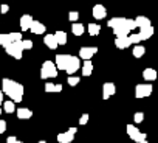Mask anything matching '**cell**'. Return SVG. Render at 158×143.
<instances>
[{
  "mask_svg": "<svg viewBox=\"0 0 158 143\" xmlns=\"http://www.w3.org/2000/svg\"><path fill=\"white\" fill-rule=\"evenodd\" d=\"M23 86L17 81H13L10 78H3L2 80V93L3 95H8L10 97V101H13L14 104L16 103H20L23 100Z\"/></svg>",
  "mask_w": 158,
  "mask_h": 143,
  "instance_id": "cell-1",
  "label": "cell"
},
{
  "mask_svg": "<svg viewBox=\"0 0 158 143\" xmlns=\"http://www.w3.org/2000/svg\"><path fill=\"white\" fill-rule=\"evenodd\" d=\"M54 65L59 70H65L71 76L77 68H81V61H79L77 56H71V54H56Z\"/></svg>",
  "mask_w": 158,
  "mask_h": 143,
  "instance_id": "cell-2",
  "label": "cell"
},
{
  "mask_svg": "<svg viewBox=\"0 0 158 143\" xmlns=\"http://www.w3.org/2000/svg\"><path fill=\"white\" fill-rule=\"evenodd\" d=\"M57 76V68L54 65L53 61H45L42 62V67H40V78L42 80H51V78H56Z\"/></svg>",
  "mask_w": 158,
  "mask_h": 143,
  "instance_id": "cell-3",
  "label": "cell"
},
{
  "mask_svg": "<svg viewBox=\"0 0 158 143\" xmlns=\"http://www.w3.org/2000/svg\"><path fill=\"white\" fill-rule=\"evenodd\" d=\"M127 134H129V137L133 140V141H136V143H139V141H143V140H147V135H146V132H141L136 126H133V124H127Z\"/></svg>",
  "mask_w": 158,
  "mask_h": 143,
  "instance_id": "cell-4",
  "label": "cell"
},
{
  "mask_svg": "<svg viewBox=\"0 0 158 143\" xmlns=\"http://www.w3.org/2000/svg\"><path fill=\"white\" fill-rule=\"evenodd\" d=\"M5 51H6L10 56H13L14 59H22V53H23V50H22L20 42H11L10 45L5 47Z\"/></svg>",
  "mask_w": 158,
  "mask_h": 143,
  "instance_id": "cell-5",
  "label": "cell"
},
{
  "mask_svg": "<svg viewBox=\"0 0 158 143\" xmlns=\"http://www.w3.org/2000/svg\"><path fill=\"white\" fill-rule=\"evenodd\" d=\"M152 90H153V87H152V84H136V87H135V97L138 98V100H141V98H146V97H149L150 93H152Z\"/></svg>",
  "mask_w": 158,
  "mask_h": 143,
  "instance_id": "cell-6",
  "label": "cell"
},
{
  "mask_svg": "<svg viewBox=\"0 0 158 143\" xmlns=\"http://www.w3.org/2000/svg\"><path fill=\"white\" fill-rule=\"evenodd\" d=\"M96 53H98L96 47H81L79 48V58L84 59V61H90Z\"/></svg>",
  "mask_w": 158,
  "mask_h": 143,
  "instance_id": "cell-7",
  "label": "cell"
},
{
  "mask_svg": "<svg viewBox=\"0 0 158 143\" xmlns=\"http://www.w3.org/2000/svg\"><path fill=\"white\" fill-rule=\"evenodd\" d=\"M116 86L113 83H104L102 84V100H109L112 95H115Z\"/></svg>",
  "mask_w": 158,
  "mask_h": 143,
  "instance_id": "cell-8",
  "label": "cell"
},
{
  "mask_svg": "<svg viewBox=\"0 0 158 143\" xmlns=\"http://www.w3.org/2000/svg\"><path fill=\"white\" fill-rule=\"evenodd\" d=\"M107 25L112 30H118V28H121V27L126 25V17H113V19H110L107 22Z\"/></svg>",
  "mask_w": 158,
  "mask_h": 143,
  "instance_id": "cell-9",
  "label": "cell"
},
{
  "mask_svg": "<svg viewBox=\"0 0 158 143\" xmlns=\"http://www.w3.org/2000/svg\"><path fill=\"white\" fill-rule=\"evenodd\" d=\"M92 14H93V17H95L96 20H101V19H104V17H106L107 11H106V8H104L102 5H95V6H93Z\"/></svg>",
  "mask_w": 158,
  "mask_h": 143,
  "instance_id": "cell-10",
  "label": "cell"
},
{
  "mask_svg": "<svg viewBox=\"0 0 158 143\" xmlns=\"http://www.w3.org/2000/svg\"><path fill=\"white\" fill-rule=\"evenodd\" d=\"M138 36H139V41H146V39H150L152 36H153V27L150 25V27H146V28H141L138 33H136Z\"/></svg>",
  "mask_w": 158,
  "mask_h": 143,
  "instance_id": "cell-11",
  "label": "cell"
},
{
  "mask_svg": "<svg viewBox=\"0 0 158 143\" xmlns=\"http://www.w3.org/2000/svg\"><path fill=\"white\" fill-rule=\"evenodd\" d=\"M33 17L30 16V14H23L22 17H20V28H22V31H28L30 30V27H31V24H33Z\"/></svg>",
  "mask_w": 158,
  "mask_h": 143,
  "instance_id": "cell-12",
  "label": "cell"
},
{
  "mask_svg": "<svg viewBox=\"0 0 158 143\" xmlns=\"http://www.w3.org/2000/svg\"><path fill=\"white\" fill-rule=\"evenodd\" d=\"M30 30H31V33H34V34H44V33H45V25H44L42 22H39V20H33Z\"/></svg>",
  "mask_w": 158,
  "mask_h": 143,
  "instance_id": "cell-13",
  "label": "cell"
},
{
  "mask_svg": "<svg viewBox=\"0 0 158 143\" xmlns=\"http://www.w3.org/2000/svg\"><path fill=\"white\" fill-rule=\"evenodd\" d=\"M16 114H17V118H20V120H30L33 117V112L30 109H27V107L16 109Z\"/></svg>",
  "mask_w": 158,
  "mask_h": 143,
  "instance_id": "cell-14",
  "label": "cell"
},
{
  "mask_svg": "<svg viewBox=\"0 0 158 143\" xmlns=\"http://www.w3.org/2000/svg\"><path fill=\"white\" fill-rule=\"evenodd\" d=\"M56 138H57V141H59V143H71V141L74 140V135H73L71 132H68V131H67V132L57 134V137H56Z\"/></svg>",
  "mask_w": 158,
  "mask_h": 143,
  "instance_id": "cell-15",
  "label": "cell"
},
{
  "mask_svg": "<svg viewBox=\"0 0 158 143\" xmlns=\"http://www.w3.org/2000/svg\"><path fill=\"white\" fill-rule=\"evenodd\" d=\"M135 25H136V28H146V27H150V19H147L146 16H138L136 19H135Z\"/></svg>",
  "mask_w": 158,
  "mask_h": 143,
  "instance_id": "cell-16",
  "label": "cell"
},
{
  "mask_svg": "<svg viewBox=\"0 0 158 143\" xmlns=\"http://www.w3.org/2000/svg\"><path fill=\"white\" fill-rule=\"evenodd\" d=\"M53 36H54V41H56L57 47L67 44V33H65V31H56Z\"/></svg>",
  "mask_w": 158,
  "mask_h": 143,
  "instance_id": "cell-17",
  "label": "cell"
},
{
  "mask_svg": "<svg viewBox=\"0 0 158 143\" xmlns=\"http://www.w3.org/2000/svg\"><path fill=\"white\" fill-rule=\"evenodd\" d=\"M44 44H45L50 50H56V48H57V44H56L53 34H45V36H44Z\"/></svg>",
  "mask_w": 158,
  "mask_h": 143,
  "instance_id": "cell-18",
  "label": "cell"
},
{
  "mask_svg": "<svg viewBox=\"0 0 158 143\" xmlns=\"http://www.w3.org/2000/svg\"><path fill=\"white\" fill-rule=\"evenodd\" d=\"M115 45H116V48L126 50V48L130 47V41H129V37H116L115 39Z\"/></svg>",
  "mask_w": 158,
  "mask_h": 143,
  "instance_id": "cell-19",
  "label": "cell"
},
{
  "mask_svg": "<svg viewBox=\"0 0 158 143\" xmlns=\"http://www.w3.org/2000/svg\"><path fill=\"white\" fill-rule=\"evenodd\" d=\"M143 78H144V81H155L156 80V70L155 68H146L143 72Z\"/></svg>",
  "mask_w": 158,
  "mask_h": 143,
  "instance_id": "cell-20",
  "label": "cell"
},
{
  "mask_svg": "<svg viewBox=\"0 0 158 143\" xmlns=\"http://www.w3.org/2000/svg\"><path fill=\"white\" fill-rule=\"evenodd\" d=\"M81 70H82L84 76H90L93 73V62L92 61H84V65L81 67Z\"/></svg>",
  "mask_w": 158,
  "mask_h": 143,
  "instance_id": "cell-21",
  "label": "cell"
},
{
  "mask_svg": "<svg viewBox=\"0 0 158 143\" xmlns=\"http://www.w3.org/2000/svg\"><path fill=\"white\" fill-rule=\"evenodd\" d=\"M87 31H89L90 36H98L99 31H101V25H99V24H89Z\"/></svg>",
  "mask_w": 158,
  "mask_h": 143,
  "instance_id": "cell-22",
  "label": "cell"
},
{
  "mask_svg": "<svg viewBox=\"0 0 158 143\" xmlns=\"http://www.w3.org/2000/svg\"><path fill=\"white\" fill-rule=\"evenodd\" d=\"M71 31H73V34L74 36H81V34H84V25L82 24H77V22H74L73 25H71Z\"/></svg>",
  "mask_w": 158,
  "mask_h": 143,
  "instance_id": "cell-23",
  "label": "cell"
},
{
  "mask_svg": "<svg viewBox=\"0 0 158 143\" xmlns=\"http://www.w3.org/2000/svg\"><path fill=\"white\" fill-rule=\"evenodd\" d=\"M2 106H3V109L2 110H5L6 114H13V112H16V106H14V103L13 101H5V103H2Z\"/></svg>",
  "mask_w": 158,
  "mask_h": 143,
  "instance_id": "cell-24",
  "label": "cell"
},
{
  "mask_svg": "<svg viewBox=\"0 0 158 143\" xmlns=\"http://www.w3.org/2000/svg\"><path fill=\"white\" fill-rule=\"evenodd\" d=\"M144 53H146V48H144L143 45H135L133 50H132V54H133L135 58H143Z\"/></svg>",
  "mask_w": 158,
  "mask_h": 143,
  "instance_id": "cell-25",
  "label": "cell"
},
{
  "mask_svg": "<svg viewBox=\"0 0 158 143\" xmlns=\"http://www.w3.org/2000/svg\"><path fill=\"white\" fill-rule=\"evenodd\" d=\"M11 41H10V34H0V45L2 47H6L10 45Z\"/></svg>",
  "mask_w": 158,
  "mask_h": 143,
  "instance_id": "cell-26",
  "label": "cell"
},
{
  "mask_svg": "<svg viewBox=\"0 0 158 143\" xmlns=\"http://www.w3.org/2000/svg\"><path fill=\"white\" fill-rule=\"evenodd\" d=\"M10 41H11V42H20V41H22V33H19V31L10 33Z\"/></svg>",
  "mask_w": 158,
  "mask_h": 143,
  "instance_id": "cell-27",
  "label": "cell"
},
{
  "mask_svg": "<svg viewBox=\"0 0 158 143\" xmlns=\"http://www.w3.org/2000/svg\"><path fill=\"white\" fill-rule=\"evenodd\" d=\"M20 45H22V50H31V48H33V42H31L30 39L20 41Z\"/></svg>",
  "mask_w": 158,
  "mask_h": 143,
  "instance_id": "cell-28",
  "label": "cell"
},
{
  "mask_svg": "<svg viewBox=\"0 0 158 143\" xmlns=\"http://www.w3.org/2000/svg\"><path fill=\"white\" fill-rule=\"evenodd\" d=\"M127 37H129L130 44H139V42H141V41H139V36H138L136 33H130Z\"/></svg>",
  "mask_w": 158,
  "mask_h": 143,
  "instance_id": "cell-29",
  "label": "cell"
},
{
  "mask_svg": "<svg viewBox=\"0 0 158 143\" xmlns=\"http://www.w3.org/2000/svg\"><path fill=\"white\" fill-rule=\"evenodd\" d=\"M45 92H48V93L56 92V84H53V83H47V84H45Z\"/></svg>",
  "mask_w": 158,
  "mask_h": 143,
  "instance_id": "cell-30",
  "label": "cell"
},
{
  "mask_svg": "<svg viewBox=\"0 0 158 143\" xmlns=\"http://www.w3.org/2000/svg\"><path fill=\"white\" fill-rule=\"evenodd\" d=\"M67 81H68V84H70V86H77L81 80H79L77 76H68V80H67Z\"/></svg>",
  "mask_w": 158,
  "mask_h": 143,
  "instance_id": "cell-31",
  "label": "cell"
},
{
  "mask_svg": "<svg viewBox=\"0 0 158 143\" xmlns=\"http://www.w3.org/2000/svg\"><path fill=\"white\" fill-rule=\"evenodd\" d=\"M68 19H70L71 22H76V20L79 19V13H77V11H70V13H68Z\"/></svg>",
  "mask_w": 158,
  "mask_h": 143,
  "instance_id": "cell-32",
  "label": "cell"
},
{
  "mask_svg": "<svg viewBox=\"0 0 158 143\" xmlns=\"http://www.w3.org/2000/svg\"><path fill=\"white\" fill-rule=\"evenodd\" d=\"M127 30L132 33L133 30H136V25H135V20L133 19H127Z\"/></svg>",
  "mask_w": 158,
  "mask_h": 143,
  "instance_id": "cell-33",
  "label": "cell"
},
{
  "mask_svg": "<svg viewBox=\"0 0 158 143\" xmlns=\"http://www.w3.org/2000/svg\"><path fill=\"white\" fill-rule=\"evenodd\" d=\"M143 120H144V114H143V112H136V114L133 115V121H135V123H141Z\"/></svg>",
  "mask_w": 158,
  "mask_h": 143,
  "instance_id": "cell-34",
  "label": "cell"
},
{
  "mask_svg": "<svg viewBox=\"0 0 158 143\" xmlns=\"http://www.w3.org/2000/svg\"><path fill=\"white\" fill-rule=\"evenodd\" d=\"M89 118H90V115H89V114H84L81 118H79V124H82V126L87 124V123H89Z\"/></svg>",
  "mask_w": 158,
  "mask_h": 143,
  "instance_id": "cell-35",
  "label": "cell"
},
{
  "mask_svg": "<svg viewBox=\"0 0 158 143\" xmlns=\"http://www.w3.org/2000/svg\"><path fill=\"white\" fill-rule=\"evenodd\" d=\"M6 131V121L5 120H0V134H3Z\"/></svg>",
  "mask_w": 158,
  "mask_h": 143,
  "instance_id": "cell-36",
  "label": "cell"
},
{
  "mask_svg": "<svg viewBox=\"0 0 158 143\" xmlns=\"http://www.w3.org/2000/svg\"><path fill=\"white\" fill-rule=\"evenodd\" d=\"M8 10H10V6H8V5H2V6H0V13H2V14H6V13H8Z\"/></svg>",
  "mask_w": 158,
  "mask_h": 143,
  "instance_id": "cell-37",
  "label": "cell"
},
{
  "mask_svg": "<svg viewBox=\"0 0 158 143\" xmlns=\"http://www.w3.org/2000/svg\"><path fill=\"white\" fill-rule=\"evenodd\" d=\"M16 140H17V138H16V137H14V135H10V137H8V138H6V143H14V141H16Z\"/></svg>",
  "mask_w": 158,
  "mask_h": 143,
  "instance_id": "cell-38",
  "label": "cell"
},
{
  "mask_svg": "<svg viewBox=\"0 0 158 143\" xmlns=\"http://www.w3.org/2000/svg\"><path fill=\"white\" fill-rule=\"evenodd\" d=\"M68 132H71V134L74 135V134L77 132V129H76V128H70V129H68Z\"/></svg>",
  "mask_w": 158,
  "mask_h": 143,
  "instance_id": "cell-39",
  "label": "cell"
},
{
  "mask_svg": "<svg viewBox=\"0 0 158 143\" xmlns=\"http://www.w3.org/2000/svg\"><path fill=\"white\" fill-rule=\"evenodd\" d=\"M62 90V86L60 84H56V92H60Z\"/></svg>",
  "mask_w": 158,
  "mask_h": 143,
  "instance_id": "cell-40",
  "label": "cell"
},
{
  "mask_svg": "<svg viewBox=\"0 0 158 143\" xmlns=\"http://www.w3.org/2000/svg\"><path fill=\"white\" fill-rule=\"evenodd\" d=\"M3 103V93H2V90H0V104Z\"/></svg>",
  "mask_w": 158,
  "mask_h": 143,
  "instance_id": "cell-41",
  "label": "cell"
},
{
  "mask_svg": "<svg viewBox=\"0 0 158 143\" xmlns=\"http://www.w3.org/2000/svg\"><path fill=\"white\" fill-rule=\"evenodd\" d=\"M139 143H147V140H143V141H139Z\"/></svg>",
  "mask_w": 158,
  "mask_h": 143,
  "instance_id": "cell-42",
  "label": "cell"
},
{
  "mask_svg": "<svg viewBox=\"0 0 158 143\" xmlns=\"http://www.w3.org/2000/svg\"><path fill=\"white\" fill-rule=\"evenodd\" d=\"M14 143H22V141H20V140H16V141H14Z\"/></svg>",
  "mask_w": 158,
  "mask_h": 143,
  "instance_id": "cell-43",
  "label": "cell"
},
{
  "mask_svg": "<svg viewBox=\"0 0 158 143\" xmlns=\"http://www.w3.org/2000/svg\"><path fill=\"white\" fill-rule=\"evenodd\" d=\"M37 143H47V141H44V140H40V141H37Z\"/></svg>",
  "mask_w": 158,
  "mask_h": 143,
  "instance_id": "cell-44",
  "label": "cell"
},
{
  "mask_svg": "<svg viewBox=\"0 0 158 143\" xmlns=\"http://www.w3.org/2000/svg\"><path fill=\"white\" fill-rule=\"evenodd\" d=\"M0 114H2V104H0Z\"/></svg>",
  "mask_w": 158,
  "mask_h": 143,
  "instance_id": "cell-45",
  "label": "cell"
}]
</instances>
